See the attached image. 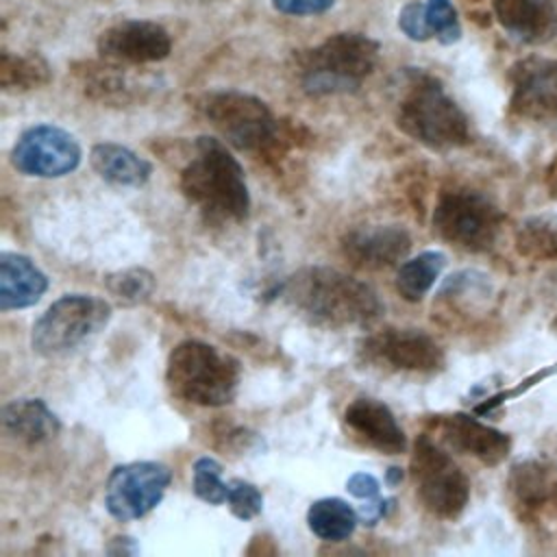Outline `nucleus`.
Returning a JSON list of instances; mask_svg holds the SVG:
<instances>
[{"mask_svg": "<svg viewBox=\"0 0 557 557\" xmlns=\"http://www.w3.org/2000/svg\"><path fill=\"white\" fill-rule=\"evenodd\" d=\"M426 22L431 28V35L444 44H457L461 39V24H459V15L457 9L453 7L450 0H426Z\"/></svg>", "mask_w": 557, "mask_h": 557, "instance_id": "29", "label": "nucleus"}, {"mask_svg": "<svg viewBox=\"0 0 557 557\" xmlns=\"http://www.w3.org/2000/svg\"><path fill=\"white\" fill-rule=\"evenodd\" d=\"M381 46L366 33H335L296 54V78L309 96L357 91L379 63Z\"/></svg>", "mask_w": 557, "mask_h": 557, "instance_id": "5", "label": "nucleus"}, {"mask_svg": "<svg viewBox=\"0 0 557 557\" xmlns=\"http://www.w3.org/2000/svg\"><path fill=\"white\" fill-rule=\"evenodd\" d=\"M409 472L420 503L433 516L453 520L466 509L470 500V481L431 435L422 433L416 437Z\"/></svg>", "mask_w": 557, "mask_h": 557, "instance_id": "8", "label": "nucleus"}, {"mask_svg": "<svg viewBox=\"0 0 557 557\" xmlns=\"http://www.w3.org/2000/svg\"><path fill=\"white\" fill-rule=\"evenodd\" d=\"M50 81V65L37 52L15 54L2 50L0 54V87L7 94H22L37 89Z\"/></svg>", "mask_w": 557, "mask_h": 557, "instance_id": "25", "label": "nucleus"}, {"mask_svg": "<svg viewBox=\"0 0 557 557\" xmlns=\"http://www.w3.org/2000/svg\"><path fill=\"white\" fill-rule=\"evenodd\" d=\"M503 30L527 46L548 44L557 35L555 0H492Z\"/></svg>", "mask_w": 557, "mask_h": 557, "instance_id": "18", "label": "nucleus"}, {"mask_svg": "<svg viewBox=\"0 0 557 557\" xmlns=\"http://www.w3.org/2000/svg\"><path fill=\"white\" fill-rule=\"evenodd\" d=\"M511 111L529 122L557 126V61L527 57L511 67Z\"/></svg>", "mask_w": 557, "mask_h": 557, "instance_id": "13", "label": "nucleus"}, {"mask_svg": "<svg viewBox=\"0 0 557 557\" xmlns=\"http://www.w3.org/2000/svg\"><path fill=\"white\" fill-rule=\"evenodd\" d=\"M2 429L17 442L41 444L59 433L61 422L41 398H15L2 407Z\"/></svg>", "mask_w": 557, "mask_h": 557, "instance_id": "21", "label": "nucleus"}, {"mask_svg": "<svg viewBox=\"0 0 557 557\" xmlns=\"http://www.w3.org/2000/svg\"><path fill=\"white\" fill-rule=\"evenodd\" d=\"M194 494L209 503V505H222L228 496V483L222 481V466L213 457H198L194 461Z\"/></svg>", "mask_w": 557, "mask_h": 557, "instance_id": "28", "label": "nucleus"}, {"mask_svg": "<svg viewBox=\"0 0 557 557\" xmlns=\"http://www.w3.org/2000/svg\"><path fill=\"white\" fill-rule=\"evenodd\" d=\"M172 483V470L161 461H131L111 470L104 485V507L120 520L131 522L150 513Z\"/></svg>", "mask_w": 557, "mask_h": 557, "instance_id": "10", "label": "nucleus"}, {"mask_svg": "<svg viewBox=\"0 0 557 557\" xmlns=\"http://www.w3.org/2000/svg\"><path fill=\"white\" fill-rule=\"evenodd\" d=\"M111 542H115L117 548H109V553H137V548H131V546L126 548V544H133V537H126V535L120 537V535H117V537H113Z\"/></svg>", "mask_w": 557, "mask_h": 557, "instance_id": "34", "label": "nucleus"}, {"mask_svg": "<svg viewBox=\"0 0 557 557\" xmlns=\"http://www.w3.org/2000/svg\"><path fill=\"white\" fill-rule=\"evenodd\" d=\"M74 76L78 81V85L83 87V91L100 102H113V104H122V102H131L133 98L139 96L141 81H137L126 67L124 63H115V61H83L78 65H74Z\"/></svg>", "mask_w": 557, "mask_h": 557, "instance_id": "20", "label": "nucleus"}, {"mask_svg": "<svg viewBox=\"0 0 557 557\" xmlns=\"http://www.w3.org/2000/svg\"><path fill=\"white\" fill-rule=\"evenodd\" d=\"M111 305L94 294H65L33 324L30 346L41 357H63L107 326Z\"/></svg>", "mask_w": 557, "mask_h": 557, "instance_id": "7", "label": "nucleus"}, {"mask_svg": "<svg viewBox=\"0 0 557 557\" xmlns=\"http://www.w3.org/2000/svg\"><path fill=\"white\" fill-rule=\"evenodd\" d=\"M359 522V511H355L342 498H320L311 503L307 511V524L311 533L324 542H344L348 540Z\"/></svg>", "mask_w": 557, "mask_h": 557, "instance_id": "23", "label": "nucleus"}, {"mask_svg": "<svg viewBox=\"0 0 557 557\" xmlns=\"http://www.w3.org/2000/svg\"><path fill=\"white\" fill-rule=\"evenodd\" d=\"M346 490H348L352 496L361 498V500H370V498H376V496H379L381 485H379L376 476H372L370 472H355V474L348 476Z\"/></svg>", "mask_w": 557, "mask_h": 557, "instance_id": "33", "label": "nucleus"}, {"mask_svg": "<svg viewBox=\"0 0 557 557\" xmlns=\"http://www.w3.org/2000/svg\"><path fill=\"white\" fill-rule=\"evenodd\" d=\"M96 48L102 59L144 65L163 61L172 52V37L152 20H120L98 35Z\"/></svg>", "mask_w": 557, "mask_h": 557, "instance_id": "14", "label": "nucleus"}, {"mask_svg": "<svg viewBox=\"0 0 557 557\" xmlns=\"http://www.w3.org/2000/svg\"><path fill=\"white\" fill-rule=\"evenodd\" d=\"M281 294L311 324L322 329L368 326L383 313L372 285L337 268L307 265L285 278Z\"/></svg>", "mask_w": 557, "mask_h": 557, "instance_id": "1", "label": "nucleus"}, {"mask_svg": "<svg viewBox=\"0 0 557 557\" xmlns=\"http://www.w3.org/2000/svg\"><path fill=\"white\" fill-rule=\"evenodd\" d=\"M403 481V470L400 468H396V466H392V468H387V474H385V483L387 485H398Z\"/></svg>", "mask_w": 557, "mask_h": 557, "instance_id": "35", "label": "nucleus"}, {"mask_svg": "<svg viewBox=\"0 0 557 557\" xmlns=\"http://www.w3.org/2000/svg\"><path fill=\"white\" fill-rule=\"evenodd\" d=\"M398 28L411 41H426L431 39V28L426 22V7L424 2H407L398 11Z\"/></svg>", "mask_w": 557, "mask_h": 557, "instance_id": "31", "label": "nucleus"}, {"mask_svg": "<svg viewBox=\"0 0 557 557\" xmlns=\"http://www.w3.org/2000/svg\"><path fill=\"white\" fill-rule=\"evenodd\" d=\"M500 211L479 191L446 189L433 209V228L463 250H487L498 233Z\"/></svg>", "mask_w": 557, "mask_h": 557, "instance_id": "9", "label": "nucleus"}, {"mask_svg": "<svg viewBox=\"0 0 557 557\" xmlns=\"http://www.w3.org/2000/svg\"><path fill=\"white\" fill-rule=\"evenodd\" d=\"M81 144L72 133L54 124L26 128L11 148V163L24 176L61 178L81 165Z\"/></svg>", "mask_w": 557, "mask_h": 557, "instance_id": "11", "label": "nucleus"}, {"mask_svg": "<svg viewBox=\"0 0 557 557\" xmlns=\"http://www.w3.org/2000/svg\"><path fill=\"white\" fill-rule=\"evenodd\" d=\"M333 4L335 0H272V7L283 15H320Z\"/></svg>", "mask_w": 557, "mask_h": 557, "instance_id": "32", "label": "nucleus"}, {"mask_svg": "<svg viewBox=\"0 0 557 557\" xmlns=\"http://www.w3.org/2000/svg\"><path fill=\"white\" fill-rule=\"evenodd\" d=\"M509 485L513 496L527 507H537L540 503L548 500V496L557 487L553 479V470H548L546 463L531 461V459L513 466L509 474Z\"/></svg>", "mask_w": 557, "mask_h": 557, "instance_id": "26", "label": "nucleus"}, {"mask_svg": "<svg viewBox=\"0 0 557 557\" xmlns=\"http://www.w3.org/2000/svg\"><path fill=\"white\" fill-rule=\"evenodd\" d=\"M48 289V276L20 252L0 255V309H26Z\"/></svg>", "mask_w": 557, "mask_h": 557, "instance_id": "19", "label": "nucleus"}, {"mask_svg": "<svg viewBox=\"0 0 557 557\" xmlns=\"http://www.w3.org/2000/svg\"><path fill=\"white\" fill-rule=\"evenodd\" d=\"M183 196L211 224L244 222L250 213V191L242 163L215 137L200 135L191 159L181 172Z\"/></svg>", "mask_w": 557, "mask_h": 557, "instance_id": "2", "label": "nucleus"}, {"mask_svg": "<svg viewBox=\"0 0 557 557\" xmlns=\"http://www.w3.org/2000/svg\"><path fill=\"white\" fill-rule=\"evenodd\" d=\"M239 381V361L200 339L176 344L165 363V383L170 392L198 407H224L233 403Z\"/></svg>", "mask_w": 557, "mask_h": 557, "instance_id": "6", "label": "nucleus"}, {"mask_svg": "<svg viewBox=\"0 0 557 557\" xmlns=\"http://www.w3.org/2000/svg\"><path fill=\"white\" fill-rule=\"evenodd\" d=\"M368 363L396 372L431 374L444 366L440 344L420 329H381L359 346Z\"/></svg>", "mask_w": 557, "mask_h": 557, "instance_id": "12", "label": "nucleus"}, {"mask_svg": "<svg viewBox=\"0 0 557 557\" xmlns=\"http://www.w3.org/2000/svg\"><path fill=\"white\" fill-rule=\"evenodd\" d=\"M339 246L350 265L381 272L405 261L411 250V237L398 224H370L346 231Z\"/></svg>", "mask_w": 557, "mask_h": 557, "instance_id": "15", "label": "nucleus"}, {"mask_svg": "<svg viewBox=\"0 0 557 557\" xmlns=\"http://www.w3.org/2000/svg\"><path fill=\"white\" fill-rule=\"evenodd\" d=\"M89 163L102 181L120 187H141L152 174L150 161L115 141H100L91 146Z\"/></svg>", "mask_w": 557, "mask_h": 557, "instance_id": "22", "label": "nucleus"}, {"mask_svg": "<svg viewBox=\"0 0 557 557\" xmlns=\"http://www.w3.org/2000/svg\"><path fill=\"white\" fill-rule=\"evenodd\" d=\"M154 274L146 268H124L107 274L104 287L113 300L122 307H135L146 302L154 292Z\"/></svg>", "mask_w": 557, "mask_h": 557, "instance_id": "27", "label": "nucleus"}, {"mask_svg": "<svg viewBox=\"0 0 557 557\" xmlns=\"http://www.w3.org/2000/svg\"><path fill=\"white\" fill-rule=\"evenodd\" d=\"M396 126L431 150L457 148L470 139V122L463 109L433 74L416 67L403 72Z\"/></svg>", "mask_w": 557, "mask_h": 557, "instance_id": "3", "label": "nucleus"}, {"mask_svg": "<svg viewBox=\"0 0 557 557\" xmlns=\"http://www.w3.org/2000/svg\"><path fill=\"white\" fill-rule=\"evenodd\" d=\"M344 424L361 444L383 455H400L407 450L403 426L392 409L376 398H355L344 411Z\"/></svg>", "mask_w": 557, "mask_h": 557, "instance_id": "16", "label": "nucleus"}, {"mask_svg": "<svg viewBox=\"0 0 557 557\" xmlns=\"http://www.w3.org/2000/svg\"><path fill=\"white\" fill-rule=\"evenodd\" d=\"M435 433H440L442 442L450 448L472 455L487 466L500 463L509 453V437L472 416L466 413H450V416H435L433 420Z\"/></svg>", "mask_w": 557, "mask_h": 557, "instance_id": "17", "label": "nucleus"}, {"mask_svg": "<svg viewBox=\"0 0 557 557\" xmlns=\"http://www.w3.org/2000/svg\"><path fill=\"white\" fill-rule=\"evenodd\" d=\"M444 265H446V255L440 250H424L403 261L396 270L398 294L409 302L422 300L440 278Z\"/></svg>", "mask_w": 557, "mask_h": 557, "instance_id": "24", "label": "nucleus"}, {"mask_svg": "<svg viewBox=\"0 0 557 557\" xmlns=\"http://www.w3.org/2000/svg\"><path fill=\"white\" fill-rule=\"evenodd\" d=\"M226 503H228V509H231V513L235 518L252 520L263 509V494L259 492V487L255 483L242 481V479H233L228 483Z\"/></svg>", "mask_w": 557, "mask_h": 557, "instance_id": "30", "label": "nucleus"}, {"mask_svg": "<svg viewBox=\"0 0 557 557\" xmlns=\"http://www.w3.org/2000/svg\"><path fill=\"white\" fill-rule=\"evenodd\" d=\"M198 107L226 144L237 150L278 159L296 144L294 128L281 124L270 107L252 94L218 89L205 94Z\"/></svg>", "mask_w": 557, "mask_h": 557, "instance_id": "4", "label": "nucleus"}]
</instances>
